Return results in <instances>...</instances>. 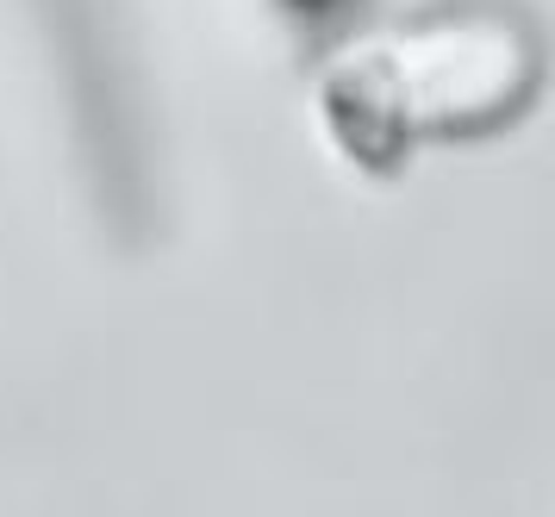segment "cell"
Wrapping results in <instances>:
<instances>
[{
  "mask_svg": "<svg viewBox=\"0 0 555 517\" xmlns=\"http://www.w3.org/2000/svg\"><path fill=\"white\" fill-rule=\"evenodd\" d=\"M537 81V38L512 13H443L350 44L325 75V119L350 156L405 150L425 131L505 119Z\"/></svg>",
  "mask_w": 555,
  "mask_h": 517,
  "instance_id": "6da1fadb",
  "label": "cell"
}]
</instances>
